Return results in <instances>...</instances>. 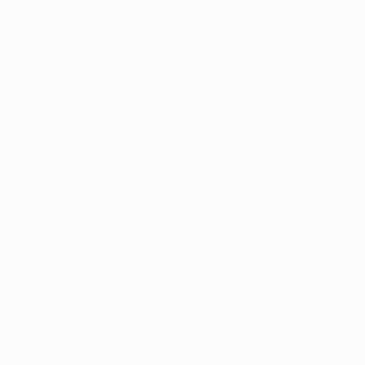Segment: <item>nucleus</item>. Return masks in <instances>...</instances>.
Instances as JSON below:
<instances>
[]
</instances>
